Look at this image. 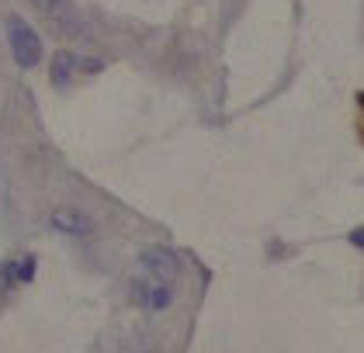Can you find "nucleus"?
I'll list each match as a JSON object with an SVG mask.
<instances>
[{"mask_svg": "<svg viewBox=\"0 0 364 353\" xmlns=\"http://www.w3.org/2000/svg\"><path fill=\"white\" fill-rule=\"evenodd\" d=\"M31 4L56 28H63V31H73L77 28V11L70 7V0H31Z\"/></svg>", "mask_w": 364, "mask_h": 353, "instance_id": "5", "label": "nucleus"}, {"mask_svg": "<svg viewBox=\"0 0 364 353\" xmlns=\"http://www.w3.org/2000/svg\"><path fill=\"white\" fill-rule=\"evenodd\" d=\"M11 264H14V281H18V284H28L31 277H35V256H31V253L11 260Z\"/></svg>", "mask_w": 364, "mask_h": 353, "instance_id": "7", "label": "nucleus"}, {"mask_svg": "<svg viewBox=\"0 0 364 353\" xmlns=\"http://www.w3.org/2000/svg\"><path fill=\"white\" fill-rule=\"evenodd\" d=\"M49 222L63 236H90L94 232V218L87 215V212H80V208H56Z\"/></svg>", "mask_w": 364, "mask_h": 353, "instance_id": "4", "label": "nucleus"}, {"mask_svg": "<svg viewBox=\"0 0 364 353\" xmlns=\"http://www.w3.org/2000/svg\"><path fill=\"white\" fill-rule=\"evenodd\" d=\"M347 239H350V246H358V249L364 253V225H361V229H354V232H350Z\"/></svg>", "mask_w": 364, "mask_h": 353, "instance_id": "8", "label": "nucleus"}, {"mask_svg": "<svg viewBox=\"0 0 364 353\" xmlns=\"http://www.w3.org/2000/svg\"><path fill=\"white\" fill-rule=\"evenodd\" d=\"M4 31H7V45H11L14 63L21 70H35L42 63V38H38V31L21 14H7L4 18Z\"/></svg>", "mask_w": 364, "mask_h": 353, "instance_id": "1", "label": "nucleus"}, {"mask_svg": "<svg viewBox=\"0 0 364 353\" xmlns=\"http://www.w3.org/2000/svg\"><path fill=\"white\" fill-rule=\"evenodd\" d=\"M73 77H77V55L63 49V53L53 55V66H49V80H53V87L66 90V87L73 83Z\"/></svg>", "mask_w": 364, "mask_h": 353, "instance_id": "6", "label": "nucleus"}, {"mask_svg": "<svg viewBox=\"0 0 364 353\" xmlns=\"http://www.w3.org/2000/svg\"><path fill=\"white\" fill-rule=\"evenodd\" d=\"M139 267L149 277H156V281H177V273H181V264H177V253L167 249V246H146L139 253Z\"/></svg>", "mask_w": 364, "mask_h": 353, "instance_id": "2", "label": "nucleus"}, {"mask_svg": "<svg viewBox=\"0 0 364 353\" xmlns=\"http://www.w3.org/2000/svg\"><path fill=\"white\" fill-rule=\"evenodd\" d=\"M132 298L139 301L142 308H149V312H164L170 301H173V291H170L167 281H156V277H139V281H132Z\"/></svg>", "mask_w": 364, "mask_h": 353, "instance_id": "3", "label": "nucleus"}]
</instances>
